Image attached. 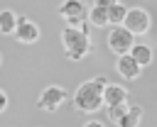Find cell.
<instances>
[{
  "instance_id": "obj_17",
  "label": "cell",
  "mask_w": 157,
  "mask_h": 127,
  "mask_svg": "<svg viewBox=\"0 0 157 127\" xmlns=\"http://www.w3.org/2000/svg\"><path fill=\"white\" fill-rule=\"evenodd\" d=\"M115 2H118V0H96L93 5H98V7H105V10H108V7H113Z\"/></svg>"
},
{
  "instance_id": "obj_11",
  "label": "cell",
  "mask_w": 157,
  "mask_h": 127,
  "mask_svg": "<svg viewBox=\"0 0 157 127\" xmlns=\"http://www.w3.org/2000/svg\"><path fill=\"white\" fill-rule=\"evenodd\" d=\"M140 120H142V107H140V105H128V112H125L115 125H118V127H137Z\"/></svg>"
},
{
  "instance_id": "obj_4",
  "label": "cell",
  "mask_w": 157,
  "mask_h": 127,
  "mask_svg": "<svg viewBox=\"0 0 157 127\" xmlns=\"http://www.w3.org/2000/svg\"><path fill=\"white\" fill-rule=\"evenodd\" d=\"M66 100H69V93L61 85H47L37 98V107L44 112H56Z\"/></svg>"
},
{
  "instance_id": "obj_19",
  "label": "cell",
  "mask_w": 157,
  "mask_h": 127,
  "mask_svg": "<svg viewBox=\"0 0 157 127\" xmlns=\"http://www.w3.org/2000/svg\"><path fill=\"white\" fill-rule=\"evenodd\" d=\"M0 61H2V59H0Z\"/></svg>"
},
{
  "instance_id": "obj_3",
  "label": "cell",
  "mask_w": 157,
  "mask_h": 127,
  "mask_svg": "<svg viewBox=\"0 0 157 127\" xmlns=\"http://www.w3.org/2000/svg\"><path fill=\"white\" fill-rule=\"evenodd\" d=\"M105 44H108V49L115 51L118 56H125V54H130V49L135 46V34L128 32L123 24H118V27H110V29H108Z\"/></svg>"
},
{
  "instance_id": "obj_13",
  "label": "cell",
  "mask_w": 157,
  "mask_h": 127,
  "mask_svg": "<svg viewBox=\"0 0 157 127\" xmlns=\"http://www.w3.org/2000/svg\"><path fill=\"white\" fill-rule=\"evenodd\" d=\"M125 17H128V7H125L123 2H115L113 7H108V22H110V27L123 24V22H125Z\"/></svg>"
},
{
  "instance_id": "obj_7",
  "label": "cell",
  "mask_w": 157,
  "mask_h": 127,
  "mask_svg": "<svg viewBox=\"0 0 157 127\" xmlns=\"http://www.w3.org/2000/svg\"><path fill=\"white\" fill-rule=\"evenodd\" d=\"M115 71H118L120 78H125V81H135V78H140L142 66H140L130 54H125V56H118V61H115Z\"/></svg>"
},
{
  "instance_id": "obj_9",
  "label": "cell",
  "mask_w": 157,
  "mask_h": 127,
  "mask_svg": "<svg viewBox=\"0 0 157 127\" xmlns=\"http://www.w3.org/2000/svg\"><path fill=\"white\" fill-rule=\"evenodd\" d=\"M128 90L123 85H115V83H108L105 85V93H103V100H105V107H115V105H128Z\"/></svg>"
},
{
  "instance_id": "obj_5",
  "label": "cell",
  "mask_w": 157,
  "mask_h": 127,
  "mask_svg": "<svg viewBox=\"0 0 157 127\" xmlns=\"http://www.w3.org/2000/svg\"><path fill=\"white\" fill-rule=\"evenodd\" d=\"M59 15L69 22V27H86V7L81 0H64L59 5Z\"/></svg>"
},
{
  "instance_id": "obj_2",
  "label": "cell",
  "mask_w": 157,
  "mask_h": 127,
  "mask_svg": "<svg viewBox=\"0 0 157 127\" xmlns=\"http://www.w3.org/2000/svg\"><path fill=\"white\" fill-rule=\"evenodd\" d=\"M61 44H64V51L71 61H81L93 46H91V37L86 32V27H64L61 29Z\"/></svg>"
},
{
  "instance_id": "obj_12",
  "label": "cell",
  "mask_w": 157,
  "mask_h": 127,
  "mask_svg": "<svg viewBox=\"0 0 157 127\" xmlns=\"http://www.w3.org/2000/svg\"><path fill=\"white\" fill-rule=\"evenodd\" d=\"M130 56H132L140 66H150V64H152V46L137 44V42H135V46L130 49Z\"/></svg>"
},
{
  "instance_id": "obj_1",
  "label": "cell",
  "mask_w": 157,
  "mask_h": 127,
  "mask_svg": "<svg viewBox=\"0 0 157 127\" xmlns=\"http://www.w3.org/2000/svg\"><path fill=\"white\" fill-rule=\"evenodd\" d=\"M105 85H108V78H105V76H96V78H91V81H83V83L76 88L74 98H71L74 107H76L78 112H88V115L98 112V110L105 105V100H103Z\"/></svg>"
},
{
  "instance_id": "obj_10",
  "label": "cell",
  "mask_w": 157,
  "mask_h": 127,
  "mask_svg": "<svg viewBox=\"0 0 157 127\" xmlns=\"http://www.w3.org/2000/svg\"><path fill=\"white\" fill-rule=\"evenodd\" d=\"M17 24H20V15H15L12 10L0 12V34H15Z\"/></svg>"
},
{
  "instance_id": "obj_14",
  "label": "cell",
  "mask_w": 157,
  "mask_h": 127,
  "mask_svg": "<svg viewBox=\"0 0 157 127\" xmlns=\"http://www.w3.org/2000/svg\"><path fill=\"white\" fill-rule=\"evenodd\" d=\"M88 22H91L93 27H108V24H110V22H108V10L93 5V7L88 10Z\"/></svg>"
},
{
  "instance_id": "obj_6",
  "label": "cell",
  "mask_w": 157,
  "mask_h": 127,
  "mask_svg": "<svg viewBox=\"0 0 157 127\" xmlns=\"http://www.w3.org/2000/svg\"><path fill=\"white\" fill-rule=\"evenodd\" d=\"M150 24H152L150 12L142 10V7H130V10H128V17H125V22H123V27H125L128 32H132V34H145V32L150 29Z\"/></svg>"
},
{
  "instance_id": "obj_18",
  "label": "cell",
  "mask_w": 157,
  "mask_h": 127,
  "mask_svg": "<svg viewBox=\"0 0 157 127\" xmlns=\"http://www.w3.org/2000/svg\"><path fill=\"white\" fill-rule=\"evenodd\" d=\"M83 127H105V125H103V122H98V120H88Z\"/></svg>"
},
{
  "instance_id": "obj_8",
  "label": "cell",
  "mask_w": 157,
  "mask_h": 127,
  "mask_svg": "<svg viewBox=\"0 0 157 127\" xmlns=\"http://www.w3.org/2000/svg\"><path fill=\"white\" fill-rule=\"evenodd\" d=\"M15 39H17L20 44H34V42L39 39V27H37L29 17H20V24H17Z\"/></svg>"
},
{
  "instance_id": "obj_15",
  "label": "cell",
  "mask_w": 157,
  "mask_h": 127,
  "mask_svg": "<svg viewBox=\"0 0 157 127\" xmlns=\"http://www.w3.org/2000/svg\"><path fill=\"white\" fill-rule=\"evenodd\" d=\"M108 110V120L110 122H118L125 112H128V105H115V107H105Z\"/></svg>"
},
{
  "instance_id": "obj_16",
  "label": "cell",
  "mask_w": 157,
  "mask_h": 127,
  "mask_svg": "<svg viewBox=\"0 0 157 127\" xmlns=\"http://www.w3.org/2000/svg\"><path fill=\"white\" fill-rule=\"evenodd\" d=\"M7 110V95H5V90L0 88V115Z\"/></svg>"
}]
</instances>
